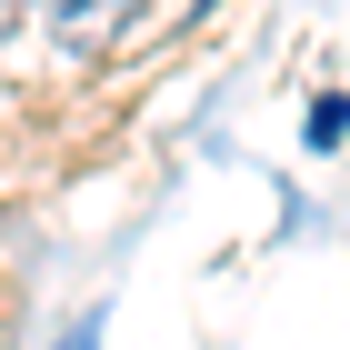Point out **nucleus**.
<instances>
[{"mask_svg": "<svg viewBox=\"0 0 350 350\" xmlns=\"http://www.w3.org/2000/svg\"><path fill=\"white\" fill-rule=\"evenodd\" d=\"M131 21H140V0H51V30H70L81 51H110Z\"/></svg>", "mask_w": 350, "mask_h": 350, "instance_id": "1", "label": "nucleus"}]
</instances>
